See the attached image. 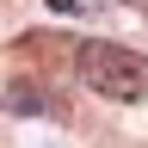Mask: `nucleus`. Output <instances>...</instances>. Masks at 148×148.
<instances>
[{
  "mask_svg": "<svg viewBox=\"0 0 148 148\" xmlns=\"http://www.w3.org/2000/svg\"><path fill=\"white\" fill-rule=\"evenodd\" d=\"M74 74H80V86L99 92V99H117V105L148 99V56L123 49V43H105V37H86V43L74 49Z\"/></svg>",
  "mask_w": 148,
  "mask_h": 148,
  "instance_id": "nucleus-1",
  "label": "nucleus"
},
{
  "mask_svg": "<svg viewBox=\"0 0 148 148\" xmlns=\"http://www.w3.org/2000/svg\"><path fill=\"white\" fill-rule=\"evenodd\" d=\"M6 105H12V111H49V99H43V92H31V86H25V92L6 86Z\"/></svg>",
  "mask_w": 148,
  "mask_h": 148,
  "instance_id": "nucleus-2",
  "label": "nucleus"
}]
</instances>
